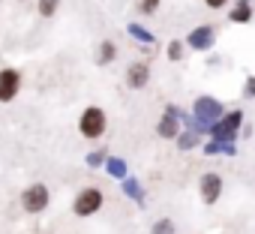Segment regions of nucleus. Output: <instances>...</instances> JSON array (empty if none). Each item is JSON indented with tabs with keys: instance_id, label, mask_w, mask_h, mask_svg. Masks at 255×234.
Here are the masks:
<instances>
[{
	"instance_id": "obj_1",
	"label": "nucleus",
	"mask_w": 255,
	"mask_h": 234,
	"mask_svg": "<svg viewBox=\"0 0 255 234\" xmlns=\"http://www.w3.org/2000/svg\"><path fill=\"white\" fill-rule=\"evenodd\" d=\"M192 111H195V117H192V129H195V132H210V126L225 114L222 102L213 99V96H198V99L192 102Z\"/></svg>"
},
{
	"instance_id": "obj_2",
	"label": "nucleus",
	"mask_w": 255,
	"mask_h": 234,
	"mask_svg": "<svg viewBox=\"0 0 255 234\" xmlns=\"http://www.w3.org/2000/svg\"><path fill=\"white\" fill-rule=\"evenodd\" d=\"M105 129H108V117H105V111H102L99 105H87V108L81 111V117H78V132H81V138L96 141V138L105 135Z\"/></svg>"
},
{
	"instance_id": "obj_3",
	"label": "nucleus",
	"mask_w": 255,
	"mask_h": 234,
	"mask_svg": "<svg viewBox=\"0 0 255 234\" xmlns=\"http://www.w3.org/2000/svg\"><path fill=\"white\" fill-rule=\"evenodd\" d=\"M105 204V195H102V189H96V186H84L75 198H72V213L75 216H93V213H99V207Z\"/></svg>"
},
{
	"instance_id": "obj_4",
	"label": "nucleus",
	"mask_w": 255,
	"mask_h": 234,
	"mask_svg": "<svg viewBox=\"0 0 255 234\" xmlns=\"http://www.w3.org/2000/svg\"><path fill=\"white\" fill-rule=\"evenodd\" d=\"M240 123H243V111H225L219 120L210 126V138L234 141V138H237V132H240Z\"/></svg>"
},
{
	"instance_id": "obj_5",
	"label": "nucleus",
	"mask_w": 255,
	"mask_h": 234,
	"mask_svg": "<svg viewBox=\"0 0 255 234\" xmlns=\"http://www.w3.org/2000/svg\"><path fill=\"white\" fill-rule=\"evenodd\" d=\"M48 204H51V189L45 183H30L21 192V207L27 213H42V210H48Z\"/></svg>"
},
{
	"instance_id": "obj_6",
	"label": "nucleus",
	"mask_w": 255,
	"mask_h": 234,
	"mask_svg": "<svg viewBox=\"0 0 255 234\" xmlns=\"http://www.w3.org/2000/svg\"><path fill=\"white\" fill-rule=\"evenodd\" d=\"M21 90V72L6 66V69H0V102H12Z\"/></svg>"
},
{
	"instance_id": "obj_7",
	"label": "nucleus",
	"mask_w": 255,
	"mask_h": 234,
	"mask_svg": "<svg viewBox=\"0 0 255 234\" xmlns=\"http://www.w3.org/2000/svg\"><path fill=\"white\" fill-rule=\"evenodd\" d=\"M156 132H159V138L177 141V135H180V108H177V105H168V108H165V114H162Z\"/></svg>"
},
{
	"instance_id": "obj_8",
	"label": "nucleus",
	"mask_w": 255,
	"mask_h": 234,
	"mask_svg": "<svg viewBox=\"0 0 255 234\" xmlns=\"http://www.w3.org/2000/svg\"><path fill=\"white\" fill-rule=\"evenodd\" d=\"M213 42H216V27H210V24H201V27L186 33V45L192 51H210Z\"/></svg>"
},
{
	"instance_id": "obj_9",
	"label": "nucleus",
	"mask_w": 255,
	"mask_h": 234,
	"mask_svg": "<svg viewBox=\"0 0 255 234\" xmlns=\"http://www.w3.org/2000/svg\"><path fill=\"white\" fill-rule=\"evenodd\" d=\"M198 192H201V201H204V204H216L219 195H222V177H219L216 171L201 174V180H198Z\"/></svg>"
},
{
	"instance_id": "obj_10",
	"label": "nucleus",
	"mask_w": 255,
	"mask_h": 234,
	"mask_svg": "<svg viewBox=\"0 0 255 234\" xmlns=\"http://www.w3.org/2000/svg\"><path fill=\"white\" fill-rule=\"evenodd\" d=\"M147 81H150V66L144 60L129 63V69H126V87H129V90H144Z\"/></svg>"
},
{
	"instance_id": "obj_11",
	"label": "nucleus",
	"mask_w": 255,
	"mask_h": 234,
	"mask_svg": "<svg viewBox=\"0 0 255 234\" xmlns=\"http://www.w3.org/2000/svg\"><path fill=\"white\" fill-rule=\"evenodd\" d=\"M228 21H231V24H249V21H252V6H249V0H237V3L231 6V12H228Z\"/></svg>"
},
{
	"instance_id": "obj_12",
	"label": "nucleus",
	"mask_w": 255,
	"mask_h": 234,
	"mask_svg": "<svg viewBox=\"0 0 255 234\" xmlns=\"http://www.w3.org/2000/svg\"><path fill=\"white\" fill-rule=\"evenodd\" d=\"M120 186H123V192L129 195V198H132L138 207H144V201H147V198H144V189H141V183H138L135 177H129V174H126V177L120 180Z\"/></svg>"
},
{
	"instance_id": "obj_13",
	"label": "nucleus",
	"mask_w": 255,
	"mask_h": 234,
	"mask_svg": "<svg viewBox=\"0 0 255 234\" xmlns=\"http://www.w3.org/2000/svg\"><path fill=\"white\" fill-rule=\"evenodd\" d=\"M126 33H129L132 39H138L141 45H153V39H156V36H153V33H150V30H147L144 24H138V21H132V24H126Z\"/></svg>"
},
{
	"instance_id": "obj_14",
	"label": "nucleus",
	"mask_w": 255,
	"mask_h": 234,
	"mask_svg": "<svg viewBox=\"0 0 255 234\" xmlns=\"http://www.w3.org/2000/svg\"><path fill=\"white\" fill-rule=\"evenodd\" d=\"M114 57H117V45H114L111 39H102V42H99V54H96V63H99V66H108Z\"/></svg>"
},
{
	"instance_id": "obj_15",
	"label": "nucleus",
	"mask_w": 255,
	"mask_h": 234,
	"mask_svg": "<svg viewBox=\"0 0 255 234\" xmlns=\"http://www.w3.org/2000/svg\"><path fill=\"white\" fill-rule=\"evenodd\" d=\"M105 171H108L114 180H123V177H126V159H120V156H108V159H105Z\"/></svg>"
},
{
	"instance_id": "obj_16",
	"label": "nucleus",
	"mask_w": 255,
	"mask_h": 234,
	"mask_svg": "<svg viewBox=\"0 0 255 234\" xmlns=\"http://www.w3.org/2000/svg\"><path fill=\"white\" fill-rule=\"evenodd\" d=\"M204 153H210V156H213V153H225V156H234V144H231V141H219V138H213V141L204 147Z\"/></svg>"
},
{
	"instance_id": "obj_17",
	"label": "nucleus",
	"mask_w": 255,
	"mask_h": 234,
	"mask_svg": "<svg viewBox=\"0 0 255 234\" xmlns=\"http://www.w3.org/2000/svg\"><path fill=\"white\" fill-rule=\"evenodd\" d=\"M105 159H108V150H105V147H99V150H90V153L84 156L87 168H102V165H105Z\"/></svg>"
},
{
	"instance_id": "obj_18",
	"label": "nucleus",
	"mask_w": 255,
	"mask_h": 234,
	"mask_svg": "<svg viewBox=\"0 0 255 234\" xmlns=\"http://www.w3.org/2000/svg\"><path fill=\"white\" fill-rule=\"evenodd\" d=\"M165 54H168V60H171V63H180V60H183V54H186V48H183V42H180V39H171V42H168V48H165Z\"/></svg>"
},
{
	"instance_id": "obj_19",
	"label": "nucleus",
	"mask_w": 255,
	"mask_h": 234,
	"mask_svg": "<svg viewBox=\"0 0 255 234\" xmlns=\"http://www.w3.org/2000/svg\"><path fill=\"white\" fill-rule=\"evenodd\" d=\"M159 3H162V0H135V9H138L141 15H153V12L159 9Z\"/></svg>"
},
{
	"instance_id": "obj_20",
	"label": "nucleus",
	"mask_w": 255,
	"mask_h": 234,
	"mask_svg": "<svg viewBox=\"0 0 255 234\" xmlns=\"http://www.w3.org/2000/svg\"><path fill=\"white\" fill-rule=\"evenodd\" d=\"M57 6H60V0H39V15L51 18V15H57Z\"/></svg>"
},
{
	"instance_id": "obj_21",
	"label": "nucleus",
	"mask_w": 255,
	"mask_h": 234,
	"mask_svg": "<svg viewBox=\"0 0 255 234\" xmlns=\"http://www.w3.org/2000/svg\"><path fill=\"white\" fill-rule=\"evenodd\" d=\"M195 144H198V135H195V132H180V135H177V147H180V150H192Z\"/></svg>"
},
{
	"instance_id": "obj_22",
	"label": "nucleus",
	"mask_w": 255,
	"mask_h": 234,
	"mask_svg": "<svg viewBox=\"0 0 255 234\" xmlns=\"http://www.w3.org/2000/svg\"><path fill=\"white\" fill-rule=\"evenodd\" d=\"M150 234H174V222L171 219H159V222H153Z\"/></svg>"
},
{
	"instance_id": "obj_23",
	"label": "nucleus",
	"mask_w": 255,
	"mask_h": 234,
	"mask_svg": "<svg viewBox=\"0 0 255 234\" xmlns=\"http://www.w3.org/2000/svg\"><path fill=\"white\" fill-rule=\"evenodd\" d=\"M228 3H231V0H204V6H207V9H213V12H219V9H225Z\"/></svg>"
},
{
	"instance_id": "obj_24",
	"label": "nucleus",
	"mask_w": 255,
	"mask_h": 234,
	"mask_svg": "<svg viewBox=\"0 0 255 234\" xmlns=\"http://www.w3.org/2000/svg\"><path fill=\"white\" fill-rule=\"evenodd\" d=\"M243 96H255V75L246 78V84H243Z\"/></svg>"
}]
</instances>
